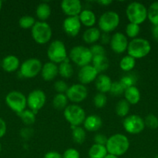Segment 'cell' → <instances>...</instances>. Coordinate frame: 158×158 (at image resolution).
<instances>
[{
  "label": "cell",
  "instance_id": "obj_1",
  "mask_svg": "<svg viewBox=\"0 0 158 158\" xmlns=\"http://www.w3.org/2000/svg\"><path fill=\"white\" fill-rule=\"evenodd\" d=\"M129 140L122 134H116L108 137L105 144L108 154L120 157L124 155L129 149Z\"/></svg>",
  "mask_w": 158,
  "mask_h": 158
},
{
  "label": "cell",
  "instance_id": "obj_2",
  "mask_svg": "<svg viewBox=\"0 0 158 158\" xmlns=\"http://www.w3.org/2000/svg\"><path fill=\"white\" fill-rule=\"evenodd\" d=\"M151 50L150 42L143 38H135L129 42L127 52L128 55L136 59H142L147 56Z\"/></svg>",
  "mask_w": 158,
  "mask_h": 158
},
{
  "label": "cell",
  "instance_id": "obj_3",
  "mask_svg": "<svg viewBox=\"0 0 158 158\" xmlns=\"http://www.w3.org/2000/svg\"><path fill=\"white\" fill-rule=\"evenodd\" d=\"M125 15L129 23L140 25L147 19V9L143 3L133 2L127 6Z\"/></svg>",
  "mask_w": 158,
  "mask_h": 158
},
{
  "label": "cell",
  "instance_id": "obj_4",
  "mask_svg": "<svg viewBox=\"0 0 158 158\" xmlns=\"http://www.w3.org/2000/svg\"><path fill=\"white\" fill-rule=\"evenodd\" d=\"M31 35L38 44H46L52 37V29L46 22L37 21L31 29Z\"/></svg>",
  "mask_w": 158,
  "mask_h": 158
},
{
  "label": "cell",
  "instance_id": "obj_5",
  "mask_svg": "<svg viewBox=\"0 0 158 158\" xmlns=\"http://www.w3.org/2000/svg\"><path fill=\"white\" fill-rule=\"evenodd\" d=\"M69 58L77 66L83 67L91 63L93 56L89 48L84 46H76L70 50Z\"/></svg>",
  "mask_w": 158,
  "mask_h": 158
},
{
  "label": "cell",
  "instance_id": "obj_6",
  "mask_svg": "<svg viewBox=\"0 0 158 158\" xmlns=\"http://www.w3.org/2000/svg\"><path fill=\"white\" fill-rule=\"evenodd\" d=\"M46 54L50 62H52L55 64H60L68 60L66 46L63 42L58 40H54L50 43Z\"/></svg>",
  "mask_w": 158,
  "mask_h": 158
},
{
  "label": "cell",
  "instance_id": "obj_7",
  "mask_svg": "<svg viewBox=\"0 0 158 158\" xmlns=\"http://www.w3.org/2000/svg\"><path fill=\"white\" fill-rule=\"evenodd\" d=\"M120 17L115 11H107L100 15L99 19V29L102 32L110 33L119 26Z\"/></svg>",
  "mask_w": 158,
  "mask_h": 158
},
{
  "label": "cell",
  "instance_id": "obj_8",
  "mask_svg": "<svg viewBox=\"0 0 158 158\" xmlns=\"http://www.w3.org/2000/svg\"><path fill=\"white\" fill-rule=\"evenodd\" d=\"M64 117L65 120L72 127H79L83 124L86 114L82 107L77 104L68 105L64 110Z\"/></svg>",
  "mask_w": 158,
  "mask_h": 158
},
{
  "label": "cell",
  "instance_id": "obj_9",
  "mask_svg": "<svg viewBox=\"0 0 158 158\" xmlns=\"http://www.w3.org/2000/svg\"><path fill=\"white\" fill-rule=\"evenodd\" d=\"M6 103L12 111L20 114L27 106L26 97L20 91L13 90L9 92L6 97Z\"/></svg>",
  "mask_w": 158,
  "mask_h": 158
},
{
  "label": "cell",
  "instance_id": "obj_10",
  "mask_svg": "<svg viewBox=\"0 0 158 158\" xmlns=\"http://www.w3.org/2000/svg\"><path fill=\"white\" fill-rule=\"evenodd\" d=\"M41 61L37 58H29L25 60L20 67V73L24 78L30 79L37 77L41 72Z\"/></svg>",
  "mask_w": 158,
  "mask_h": 158
},
{
  "label": "cell",
  "instance_id": "obj_11",
  "mask_svg": "<svg viewBox=\"0 0 158 158\" xmlns=\"http://www.w3.org/2000/svg\"><path fill=\"white\" fill-rule=\"evenodd\" d=\"M124 130L130 134H138L145 128L144 119L136 114H131L125 117L122 123Z\"/></svg>",
  "mask_w": 158,
  "mask_h": 158
},
{
  "label": "cell",
  "instance_id": "obj_12",
  "mask_svg": "<svg viewBox=\"0 0 158 158\" xmlns=\"http://www.w3.org/2000/svg\"><path fill=\"white\" fill-rule=\"evenodd\" d=\"M46 97L45 93L41 89H33L28 94L26 97L27 106L29 110L37 114L40 110L44 106Z\"/></svg>",
  "mask_w": 158,
  "mask_h": 158
},
{
  "label": "cell",
  "instance_id": "obj_13",
  "mask_svg": "<svg viewBox=\"0 0 158 158\" xmlns=\"http://www.w3.org/2000/svg\"><path fill=\"white\" fill-rule=\"evenodd\" d=\"M68 100L75 103L84 101L88 97V89L81 83H75L68 87L66 92Z\"/></svg>",
  "mask_w": 158,
  "mask_h": 158
},
{
  "label": "cell",
  "instance_id": "obj_14",
  "mask_svg": "<svg viewBox=\"0 0 158 158\" xmlns=\"http://www.w3.org/2000/svg\"><path fill=\"white\" fill-rule=\"evenodd\" d=\"M128 45V38L122 32H116L111 36L110 46L112 50L116 53L120 54L127 51Z\"/></svg>",
  "mask_w": 158,
  "mask_h": 158
},
{
  "label": "cell",
  "instance_id": "obj_15",
  "mask_svg": "<svg viewBox=\"0 0 158 158\" xmlns=\"http://www.w3.org/2000/svg\"><path fill=\"white\" fill-rule=\"evenodd\" d=\"M81 26L78 16L67 17L63 22L64 31L67 35L71 37H75L78 35Z\"/></svg>",
  "mask_w": 158,
  "mask_h": 158
},
{
  "label": "cell",
  "instance_id": "obj_16",
  "mask_svg": "<svg viewBox=\"0 0 158 158\" xmlns=\"http://www.w3.org/2000/svg\"><path fill=\"white\" fill-rule=\"evenodd\" d=\"M60 8L68 17L78 16L82 11V5L79 0H64L60 3Z\"/></svg>",
  "mask_w": 158,
  "mask_h": 158
},
{
  "label": "cell",
  "instance_id": "obj_17",
  "mask_svg": "<svg viewBox=\"0 0 158 158\" xmlns=\"http://www.w3.org/2000/svg\"><path fill=\"white\" fill-rule=\"evenodd\" d=\"M98 76H99L98 71L94 69L92 65L90 64L81 67L78 74H77L80 83L83 85L89 84L93 81H95Z\"/></svg>",
  "mask_w": 158,
  "mask_h": 158
},
{
  "label": "cell",
  "instance_id": "obj_18",
  "mask_svg": "<svg viewBox=\"0 0 158 158\" xmlns=\"http://www.w3.org/2000/svg\"><path fill=\"white\" fill-rule=\"evenodd\" d=\"M42 78L45 81H52L58 75V66L52 62H47L44 63L42 67L41 72Z\"/></svg>",
  "mask_w": 158,
  "mask_h": 158
},
{
  "label": "cell",
  "instance_id": "obj_19",
  "mask_svg": "<svg viewBox=\"0 0 158 158\" xmlns=\"http://www.w3.org/2000/svg\"><path fill=\"white\" fill-rule=\"evenodd\" d=\"M84 129L89 132H95L102 126V120L99 116L92 114L86 117L83 123Z\"/></svg>",
  "mask_w": 158,
  "mask_h": 158
},
{
  "label": "cell",
  "instance_id": "obj_20",
  "mask_svg": "<svg viewBox=\"0 0 158 158\" xmlns=\"http://www.w3.org/2000/svg\"><path fill=\"white\" fill-rule=\"evenodd\" d=\"M112 83V81L108 76L105 74H100L95 80V88L99 93L105 94L110 91Z\"/></svg>",
  "mask_w": 158,
  "mask_h": 158
},
{
  "label": "cell",
  "instance_id": "obj_21",
  "mask_svg": "<svg viewBox=\"0 0 158 158\" xmlns=\"http://www.w3.org/2000/svg\"><path fill=\"white\" fill-rule=\"evenodd\" d=\"M101 34H102V32L99 28H88L82 35V40L87 44L93 45L100 40Z\"/></svg>",
  "mask_w": 158,
  "mask_h": 158
},
{
  "label": "cell",
  "instance_id": "obj_22",
  "mask_svg": "<svg viewBox=\"0 0 158 158\" xmlns=\"http://www.w3.org/2000/svg\"><path fill=\"white\" fill-rule=\"evenodd\" d=\"M78 18L81 25L88 28L94 27L96 23V15L91 9H82Z\"/></svg>",
  "mask_w": 158,
  "mask_h": 158
},
{
  "label": "cell",
  "instance_id": "obj_23",
  "mask_svg": "<svg viewBox=\"0 0 158 158\" xmlns=\"http://www.w3.org/2000/svg\"><path fill=\"white\" fill-rule=\"evenodd\" d=\"M3 69L8 73L17 70L20 67V60L14 55H9L5 57L2 62Z\"/></svg>",
  "mask_w": 158,
  "mask_h": 158
},
{
  "label": "cell",
  "instance_id": "obj_24",
  "mask_svg": "<svg viewBox=\"0 0 158 158\" xmlns=\"http://www.w3.org/2000/svg\"><path fill=\"white\" fill-rule=\"evenodd\" d=\"M124 97L125 100L129 103L130 105H136L139 102L141 98V94L139 89L136 86H131L124 91Z\"/></svg>",
  "mask_w": 158,
  "mask_h": 158
},
{
  "label": "cell",
  "instance_id": "obj_25",
  "mask_svg": "<svg viewBox=\"0 0 158 158\" xmlns=\"http://www.w3.org/2000/svg\"><path fill=\"white\" fill-rule=\"evenodd\" d=\"M91 63H92V66L99 73L107 70L109 67V60L105 55L93 56Z\"/></svg>",
  "mask_w": 158,
  "mask_h": 158
},
{
  "label": "cell",
  "instance_id": "obj_26",
  "mask_svg": "<svg viewBox=\"0 0 158 158\" xmlns=\"http://www.w3.org/2000/svg\"><path fill=\"white\" fill-rule=\"evenodd\" d=\"M36 15L40 21L46 22L51 15L50 6L46 2L40 3L36 9Z\"/></svg>",
  "mask_w": 158,
  "mask_h": 158
},
{
  "label": "cell",
  "instance_id": "obj_27",
  "mask_svg": "<svg viewBox=\"0 0 158 158\" xmlns=\"http://www.w3.org/2000/svg\"><path fill=\"white\" fill-rule=\"evenodd\" d=\"M108 154L106 147L105 145L94 143L88 150V157L105 158Z\"/></svg>",
  "mask_w": 158,
  "mask_h": 158
},
{
  "label": "cell",
  "instance_id": "obj_28",
  "mask_svg": "<svg viewBox=\"0 0 158 158\" xmlns=\"http://www.w3.org/2000/svg\"><path fill=\"white\" fill-rule=\"evenodd\" d=\"M58 73L60 77L64 79L71 78L74 73V69H73L72 65L68 61V60H65L63 63H60L58 66Z\"/></svg>",
  "mask_w": 158,
  "mask_h": 158
},
{
  "label": "cell",
  "instance_id": "obj_29",
  "mask_svg": "<svg viewBox=\"0 0 158 158\" xmlns=\"http://www.w3.org/2000/svg\"><path fill=\"white\" fill-rule=\"evenodd\" d=\"M72 138L77 144H82L86 139V131L81 127H72Z\"/></svg>",
  "mask_w": 158,
  "mask_h": 158
},
{
  "label": "cell",
  "instance_id": "obj_30",
  "mask_svg": "<svg viewBox=\"0 0 158 158\" xmlns=\"http://www.w3.org/2000/svg\"><path fill=\"white\" fill-rule=\"evenodd\" d=\"M147 19L153 26H158V2L151 3L147 9Z\"/></svg>",
  "mask_w": 158,
  "mask_h": 158
},
{
  "label": "cell",
  "instance_id": "obj_31",
  "mask_svg": "<svg viewBox=\"0 0 158 158\" xmlns=\"http://www.w3.org/2000/svg\"><path fill=\"white\" fill-rule=\"evenodd\" d=\"M130 110V104L125 100L122 99L118 101L116 106V114L120 117H126L129 115Z\"/></svg>",
  "mask_w": 158,
  "mask_h": 158
},
{
  "label": "cell",
  "instance_id": "obj_32",
  "mask_svg": "<svg viewBox=\"0 0 158 158\" xmlns=\"http://www.w3.org/2000/svg\"><path fill=\"white\" fill-rule=\"evenodd\" d=\"M136 66V60L130 56L127 55L122 57L119 62V67L124 72H130Z\"/></svg>",
  "mask_w": 158,
  "mask_h": 158
},
{
  "label": "cell",
  "instance_id": "obj_33",
  "mask_svg": "<svg viewBox=\"0 0 158 158\" xmlns=\"http://www.w3.org/2000/svg\"><path fill=\"white\" fill-rule=\"evenodd\" d=\"M53 106L57 110H64L68 106V99L65 94H57L53 98Z\"/></svg>",
  "mask_w": 158,
  "mask_h": 158
},
{
  "label": "cell",
  "instance_id": "obj_34",
  "mask_svg": "<svg viewBox=\"0 0 158 158\" xmlns=\"http://www.w3.org/2000/svg\"><path fill=\"white\" fill-rule=\"evenodd\" d=\"M20 118L26 125H32L36 121V114L30 110H25L18 114Z\"/></svg>",
  "mask_w": 158,
  "mask_h": 158
},
{
  "label": "cell",
  "instance_id": "obj_35",
  "mask_svg": "<svg viewBox=\"0 0 158 158\" xmlns=\"http://www.w3.org/2000/svg\"><path fill=\"white\" fill-rule=\"evenodd\" d=\"M125 31L127 38L129 37V38L133 40L135 38H137V35L140 32V26L139 25L135 24V23H129L125 26Z\"/></svg>",
  "mask_w": 158,
  "mask_h": 158
},
{
  "label": "cell",
  "instance_id": "obj_36",
  "mask_svg": "<svg viewBox=\"0 0 158 158\" xmlns=\"http://www.w3.org/2000/svg\"><path fill=\"white\" fill-rule=\"evenodd\" d=\"M36 23L35 18L31 15H23L19 20V25L22 29H32Z\"/></svg>",
  "mask_w": 158,
  "mask_h": 158
},
{
  "label": "cell",
  "instance_id": "obj_37",
  "mask_svg": "<svg viewBox=\"0 0 158 158\" xmlns=\"http://www.w3.org/2000/svg\"><path fill=\"white\" fill-rule=\"evenodd\" d=\"M145 127L152 130L158 128V117L154 114H148L144 119Z\"/></svg>",
  "mask_w": 158,
  "mask_h": 158
},
{
  "label": "cell",
  "instance_id": "obj_38",
  "mask_svg": "<svg viewBox=\"0 0 158 158\" xmlns=\"http://www.w3.org/2000/svg\"><path fill=\"white\" fill-rule=\"evenodd\" d=\"M93 102H94V105L96 108H99V109L103 108L106 105L107 97L105 96V94L98 93L94 97Z\"/></svg>",
  "mask_w": 158,
  "mask_h": 158
},
{
  "label": "cell",
  "instance_id": "obj_39",
  "mask_svg": "<svg viewBox=\"0 0 158 158\" xmlns=\"http://www.w3.org/2000/svg\"><path fill=\"white\" fill-rule=\"evenodd\" d=\"M119 82H120L121 84L122 85V86H123L125 89H127V88L135 86L136 82V78L134 76L129 74V75H126L122 77V78L120 79V80H119Z\"/></svg>",
  "mask_w": 158,
  "mask_h": 158
},
{
  "label": "cell",
  "instance_id": "obj_40",
  "mask_svg": "<svg viewBox=\"0 0 158 158\" xmlns=\"http://www.w3.org/2000/svg\"><path fill=\"white\" fill-rule=\"evenodd\" d=\"M124 91H125V88L122 86L120 82H112V83L111 89H110L109 92L111 93L112 95L116 96V97H119V96L124 94Z\"/></svg>",
  "mask_w": 158,
  "mask_h": 158
},
{
  "label": "cell",
  "instance_id": "obj_41",
  "mask_svg": "<svg viewBox=\"0 0 158 158\" xmlns=\"http://www.w3.org/2000/svg\"><path fill=\"white\" fill-rule=\"evenodd\" d=\"M68 87V83L64 80H57L54 84V88L57 94H66Z\"/></svg>",
  "mask_w": 158,
  "mask_h": 158
},
{
  "label": "cell",
  "instance_id": "obj_42",
  "mask_svg": "<svg viewBox=\"0 0 158 158\" xmlns=\"http://www.w3.org/2000/svg\"><path fill=\"white\" fill-rule=\"evenodd\" d=\"M89 49L93 56L105 55V49L100 44H93Z\"/></svg>",
  "mask_w": 158,
  "mask_h": 158
},
{
  "label": "cell",
  "instance_id": "obj_43",
  "mask_svg": "<svg viewBox=\"0 0 158 158\" xmlns=\"http://www.w3.org/2000/svg\"><path fill=\"white\" fill-rule=\"evenodd\" d=\"M63 158H80V153L74 148H68L62 154Z\"/></svg>",
  "mask_w": 158,
  "mask_h": 158
},
{
  "label": "cell",
  "instance_id": "obj_44",
  "mask_svg": "<svg viewBox=\"0 0 158 158\" xmlns=\"http://www.w3.org/2000/svg\"><path fill=\"white\" fill-rule=\"evenodd\" d=\"M107 140H108V138L106 137V136L102 134H97L94 137V143H97V144L105 145V146Z\"/></svg>",
  "mask_w": 158,
  "mask_h": 158
},
{
  "label": "cell",
  "instance_id": "obj_45",
  "mask_svg": "<svg viewBox=\"0 0 158 158\" xmlns=\"http://www.w3.org/2000/svg\"><path fill=\"white\" fill-rule=\"evenodd\" d=\"M43 158H63V157L57 151H51L49 152H46L43 156Z\"/></svg>",
  "mask_w": 158,
  "mask_h": 158
},
{
  "label": "cell",
  "instance_id": "obj_46",
  "mask_svg": "<svg viewBox=\"0 0 158 158\" xmlns=\"http://www.w3.org/2000/svg\"><path fill=\"white\" fill-rule=\"evenodd\" d=\"M100 40L102 44H108L110 43V40H111V36H109V33H105V32H102L101 34Z\"/></svg>",
  "mask_w": 158,
  "mask_h": 158
},
{
  "label": "cell",
  "instance_id": "obj_47",
  "mask_svg": "<svg viewBox=\"0 0 158 158\" xmlns=\"http://www.w3.org/2000/svg\"><path fill=\"white\" fill-rule=\"evenodd\" d=\"M6 133V123L2 118H0V138Z\"/></svg>",
  "mask_w": 158,
  "mask_h": 158
},
{
  "label": "cell",
  "instance_id": "obj_48",
  "mask_svg": "<svg viewBox=\"0 0 158 158\" xmlns=\"http://www.w3.org/2000/svg\"><path fill=\"white\" fill-rule=\"evenodd\" d=\"M152 35L155 41L158 42V26H153L152 28Z\"/></svg>",
  "mask_w": 158,
  "mask_h": 158
},
{
  "label": "cell",
  "instance_id": "obj_49",
  "mask_svg": "<svg viewBox=\"0 0 158 158\" xmlns=\"http://www.w3.org/2000/svg\"><path fill=\"white\" fill-rule=\"evenodd\" d=\"M112 2V1H111V0H102V1L98 2L99 4L102 5V6H108V5L111 4Z\"/></svg>",
  "mask_w": 158,
  "mask_h": 158
},
{
  "label": "cell",
  "instance_id": "obj_50",
  "mask_svg": "<svg viewBox=\"0 0 158 158\" xmlns=\"http://www.w3.org/2000/svg\"><path fill=\"white\" fill-rule=\"evenodd\" d=\"M105 158H119V157H116V156H114V155H112V154H107L106 157H105Z\"/></svg>",
  "mask_w": 158,
  "mask_h": 158
},
{
  "label": "cell",
  "instance_id": "obj_51",
  "mask_svg": "<svg viewBox=\"0 0 158 158\" xmlns=\"http://www.w3.org/2000/svg\"><path fill=\"white\" fill-rule=\"evenodd\" d=\"M2 1L0 0V10H1V9H2Z\"/></svg>",
  "mask_w": 158,
  "mask_h": 158
},
{
  "label": "cell",
  "instance_id": "obj_52",
  "mask_svg": "<svg viewBox=\"0 0 158 158\" xmlns=\"http://www.w3.org/2000/svg\"><path fill=\"white\" fill-rule=\"evenodd\" d=\"M2 151V146H1V143H0V152H1Z\"/></svg>",
  "mask_w": 158,
  "mask_h": 158
},
{
  "label": "cell",
  "instance_id": "obj_53",
  "mask_svg": "<svg viewBox=\"0 0 158 158\" xmlns=\"http://www.w3.org/2000/svg\"><path fill=\"white\" fill-rule=\"evenodd\" d=\"M153 158H158V154H157V155H156V156H155V157H153Z\"/></svg>",
  "mask_w": 158,
  "mask_h": 158
},
{
  "label": "cell",
  "instance_id": "obj_54",
  "mask_svg": "<svg viewBox=\"0 0 158 158\" xmlns=\"http://www.w3.org/2000/svg\"><path fill=\"white\" fill-rule=\"evenodd\" d=\"M139 158H146V157H139Z\"/></svg>",
  "mask_w": 158,
  "mask_h": 158
},
{
  "label": "cell",
  "instance_id": "obj_55",
  "mask_svg": "<svg viewBox=\"0 0 158 158\" xmlns=\"http://www.w3.org/2000/svg\"><path fill=\"white\" fill-rule=\"evenodd\" d=\"M88 158H90V157H88Z\"/></svg>",
  "mask_w": 158,
  "mask_h": 158
}]
</instances>
